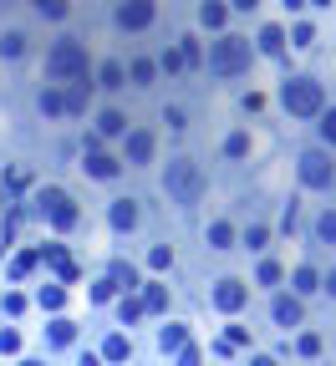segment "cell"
<instances>
[{
	"mask_svg": "<svg viewBox=\"0 0 336 366\" xmlns=\"http://www.w3.org/2000/svg\"><path fill=\"white\" fill-rule=\"evenodd\" d=\"M280 102H285L290 117H316V112H326V92H321V81H311V77H290L285 92H280Z\"/></svg>",
	"mask_w": 336,
	"mask_h": 366,
	"instance_id": "cell-1",
	"label": "cell"
},
{
	"mask_svg": "<svg viewBox=\"0 0 336 366\" xmlns=\"http://www.w3.org/2000/svg\"><path fill=\"white\" fill-rule=\"evenodd\" d=\"M250 67V41L240 36H219V41H209V72H219V77H240Z\"/></svg>",
	"mask_w": 336,
	"mask_h": 366,
	"instance_id": "cell-2",
	"label": "cell"
},
{
	"mask_svg": "<svg viewBox=\"0 0 336 366\" xmlns=\"http://www.w3.org/2000/svg\"><path fill=\"white\" fill-rule=\"evenodd\" d=\"M163 188L174 193L179 204H199V193H204V174H199V163L174 158V163H168V174H163Z\"/></svg>",
	"mask_w": 336,
	"mask_h": 366,
	"instance_id": "cell-3",
	"label": "cell"
},
{
	"mask_svg": "<svg viewBox=\"0 0 336 366\" xmlns=\"http://www.w3.org/2000/svg\"><path fill=\"white\" fill-rule=\"evenodd\" d=\"M46 72L56 81H82L87 77V51H82V41H56L51 56H46Z\"/></svg>",
	"mask_w": 336,
	"mask_h": 366,
	"instance_id": "cell-4",
	"label": "cell"
},
{
	"mask_svg": "<svg viewBox=\"0 0 336 366\" xmlns=\"http://www.w3.org/2000/svg\"><path fill=\"white\" fill-rule=\"evenodd\" d=\"M331 178H336V168L326 153H301V183L306 188H331Z\"/></svg>",
	"mask_w": 336,
	"mask_h": 366,
	"instance_id": "cell-5",
	"label": "cell"
},
{
	"mask_svg": "<svg viewBox=\"0 0 336 366\" xmlns=\"http://www.w3.org/2000/svg\"><path fill=\"white\" fill-rule=\"evenodd\" d=\"M41 209L51 214L56 229H72V224H77V209H72V199H67L61 188H46V193H41Z\"/></svg>",
	"mask_w": 336,
	"mask_h": 366,
	"instance_id": "cell-6",
	"label": "cell"
},
{
	"mask_svg": "<svg viewBox=\"0 0 336 366\" xmlns=\"http://www.w3.org/2000/svg\"><path fill=\"white\" fill-rule=\"evenodd\" d=\"M117 26L148 31V26H153V0H122V6H117Z\"/></svg>",
	"mask_w": 336,
	"mask_h": 366,
	"instance_id": "cell-7",
	"label": "cell"
},
{
	"mask_svg": "<svg viewBox=\"0 0 336 366\" xmlns=\"http://www.w3.org/2000/svg\"><path fill=\"white\" fill-rule=\"evenodd\" d=\"M245 300H250V290L240 285V280H219V290H214V306L219 311H240Z\"/></svg>",
	"mask_w": 336,
	"mask_h": 366,
	"instance_id": "cell-8",
	"label": "cell"
},
{
	"mask_svg": "<svg viewBox=\"0 0 336 366\" xmlns=\"http://www.w3.org/2000/svg\"><path fill=\"white\" fill-rule=\"evenodd\" d=\"M41 260H46L61 280H77V265H72V254L61 249V244H41Z\"/></svg>",
	"mask_w": 336,
	"mask_h": 366,
	"instance_id": "cell-9",
	"label": "cell"
},
{
	"mask_svg": "<svg viewBox=\"0 0 336 366\" xmlns=\"http://www.w3.org/2000/svg\"><path fill=\"white\" fill-rule=\"evenodd\" d=\"M128 158L133 163H148L153 158V138L148 133H128Z\"/></svg>",
	"mask_w": 336,
	"mask_h": 366,
	"instance_id": "cell-10",
	"label": "cell"
},
{
	"mask_svg": "<svg viewBox=\"0 0 336 366\" xmlns=\"http://www.w3.org/2000/svg\"><path fill=\"white\" fill-rule=\"evenodd\" d=\"M260 51H265V56H280V51H285V31H280V26H265V31H260Z\"/></svg>",
	"mask_w": 336,
	"mask_h": 366,
	"instance_id": "cell-11",
	"label": "cell"
},
{
	"mask_svg": "<svg viewBox=\"0 0 336 366\" xmlns=\"http://www.w3.org/2000/svg\"><path fill=\"white\" fill-rule=\"evenodd\" d=\"M87 174H92V178H112V174H117V158H108V153H87Z\"/></svg>",
	"mask_w": 336,
	"mask_h": 366,
	"instance_id": "cell-12",
	"label": "cell"
},
{
	"mask_svg": "<svg viewBox=\"0 0 336 366\" xmlns=\"http://www.w3.org/2000/svg\"><path fill=\"white\" fill-rule=\"evenodd\" d=\"M112 224H117V229H133V224H138V204H133V199H117V204H112Z\"/></svg>",
	"mask_w": 336,
	"mask_h": 366,
	"instance_id": "cell-13",
	"label": "cell"
},
{
	"mask_svg": "<svg viewBox=\"0 0 336 366\" xmlns=\"http://www.w3.org/2000/svg\"><path fill=\"white\" fill-rule=\"evenodd\" d=\"M276 320H280V326H301V300H276Z\"/></svg>",
	"mask_w": 336,
	"mask_h": 366,
	"instance_id": "cell-14",
	"label": "cell"
},
{
	"mask_svg": "<svg viewBox=\"0 0 336 366\" xmlns=\"http://www.w3.org/2000/svg\"><path fill=\"white\" fill-rule=\"evenodd\" d=\"M224 15H229V11L219 6V0H204V6H199V20H204L209 31H219V26H224Z\"/></svg>",
	"mask_w": 336,
	"mask_h": 366,
	"instance_id": "cell-15",
	"label": "cell"
},
{
	"mask_svg": "<svg viewBox=\"0 0 336 366\" xmlns=\"http://www.w3.org/2000/svg\"><path fill=\"white\" fill-rule=\"evenodd\" d=\"M87 97H92V81H87V77L72 81V92H67V112H82V107H87Z\"/></svg>",
	"mask_w": 336,
	"mask_h": 366,
	"instance_id": "cell-16",
	"label": "cell"
},
{
	"mask_svg": "<svg viewBox=\"0 0 336 366\" xmlns=\"http://www.w3.org/2000/svg\"><path fill=\"white\" fill-rule=\"evenodd\" d=\"M158 341H163V351H183V346H188V331H183V326H163Z\"/></svg>",
	"mask_w": 336,
	"mask_h": 366,
	"instance_id": "cell-17",
	"label": "cell"
},
{
	"mask_svg": "<svg viewBox=\"0 0 336 366\" xmlns=\"http://www.w3.org/2000/svg\"><path fill=\"white\" fill-rule=\"evenodd\" d=\"M97 133H108V138H117V133H128V117H122V112H102V122H97Z\"/></svg>",
	"mask_w": 336,
	"mask_h": 366,
	"instance_id": "cell-18",
	"label": "cell"
},
{
	"mask_svg": "<svg viewBox=\"0 0 336 366\" xmlns=\"http://www.w3.org/2000/svg\"><path fill=\"white\" fill-rule=\"evenodd\" d=\"M209 244L214 249H235V229L229 224H209Z\"/></svg>",
	"mask_w": 336,
	"mask_h": 366,
	"instance_id": "cell-19",
	"label": "cell"
},
{
	"mask_svg": "<svg viewBox=\"0 0 336 366\" xmlns=\"http://www.w3.org/2000/svg\"><path fill=\"white\" fill-rule=\"evenodd\" d=\"M102 356L108 361H128V336H108L102 341Z\"/></svg>",
	"mask_w": 336,
	"mask_h": 366,
	"instance_id": "cell-20",
	"label": "cell"
},
{
	"mask_svg": "<svg viewBox=\"0 0 336 366\" xmlns=\"http://www.w3.org/2000/svg\"><path fill=\"white\" fill-rule=\"evenodd\" d=\"M61 306H67V290H61V285H46V290H41V311H61Z\"/></svg>",
	"mask_w": 336,
	"mask_h": 366,
	"instance_id": "cell-21",
	"label": "cell"
},
{
	"mask_svg": "<svg viewBox=\"0 0 336 366\" xmlns=\"http://www.w3.org/2000/svg\"><path fill=\"white\" fill-rule=\"evenodd\" d=\"M72 336H77V326H72L67 315H56V320H51V341H56V346H67Z\"/></svg>",
	"mask_w": 336,
	"mask_h": 366,
	"instance_id": "cell-22",
	"label": "cell"
},
{
	"mask_svg": "<svg viewBox=\"0 0 336 366\" xmlns=\"http://www.w3.org/2000/svg\"><path fill=\"white\" fill-rule=\"evenodd\" d=\"M36 260H41V249H26V254H15L11 275H15V280H20V275H31V270H36Z\"/></svg>",
	"mask_w": 336,
	"mask_h": 366,
	"instance_id": "cell-23",
	"label": "cell"
},
{
	"mask_svg": "<svg viewBox=\"0 0 336 366\" xmlns=\"http://www.w3.org/2000/svg\"><path fill=\"white\" fill-rule=\"evenodd\" d=\"M296 290H301V295L321 290V280H316V270H311V265H301V270H296Z\"/></svg>",
	"mask_w": 336,
	"mask_h": 366,
	"instance_id": "cell-24",
	"label": "cell"
},
{
	"mask_svg": "<svg viewBox=\"0 0 336 366\" xmlns=\"http://www.w3.org/2000/svg\"><path fill=\"white\" fill-rule=\"evenodd\" d=\"M168 306V290L163 285H148V290H143V311H163Z\"/></svg>",
	"mask_w": 336,
	"mask_h": 366,
	"instance_id": "cell-25",
	"label": "cell"
},
{
	"mask_svg": "<svg viewBox=\"0 0 336 366\" xmlns=\"http://www.w3.org/2000/svg\"><path fill=\"white\" fill-rule=\"evenodd\" d=\"M316 234H321L326 244H336V209H326L321 219H316Z\"/></svg>",
	"mask_w": 336,
	"mask_h": 366,
	"instance_id": "cell-26",
	"label": "cell"
},
{
	"mask_svg": "<svg viewBox=\"0 0 336 366\" xmlns=\"http://www.w3.org/2000/svg\"><path fill=\"white\" fill-rule=\"evenodd\" d=\"M240 346H250V331L245 326H229L224 331V351H240Z\"/></svg>",
	"mask_w": 336,
	"mask_h": 366,
	"instance_id": "cell-27",
	"label": "cell"
},
{
	"mask_svg": "<svg viewBox=\"0 0 336 366\" xmlns=\"http://www.w3.org/2000/svg\"><path fill=\"white\" fill-rule=\"evenodd\" d=\"M108 280H112V285H128V290L138 285V275H133V265H122V260L112 265V275H108Z\"/></svg>",
	"mask_w": 336,
	"mask_h": 366,
	"instance_id": "cell-28",
	"label": "cell"
},
{
	"mask_svg": "<svg viewBox=\"0 0 336 366\" xmlns=\"http://www.w3.org/2000/svg\"><path fill=\"white\" fill-rule=\"evenodd\" d=\"M31 6H36L41 15H51V20H61V15H67V0H31Z\"/></svg>",
	"mask_w": 336,
	"mask_h": 366,
	"instance_id": "cell-29",
	"label": "cell"
},
{
	"mask_svg": "<svg viewBox=\"0 0 336 366\" xmlns=\"http://www.w3.org/2000/svg\"><path fill=\"white\" fill-rule=\"evenodd\" d=\"M20 51H26V36H0V56H20Z\"/></svg>",
	"mask_w": 336,
	"mask_h": 366,
	"instance_id": "cell-30",
	"label": "cell"
},
{
	"mask_svg": "<svg viewBox=\"0 0 336 366\" xmlns=\"http://www.w3.org/2000/svg\"><path fill=\"white\" fill-rule=\"evenodd\" d=\"M117 315H122V326H133V320L143 315V300H133V295H128V300L117 306Z\"/></svg>",
	"mask_w": 336,
	"mask_h": 366,
	"instance_id": "cell-31",
	"label": "cell"
},
{
	"mask_svg": "<svg viewBox=\"0 0 336 366\" xmlns=\"http://www.w3.org/2000/svg\"><path fill=\"white\" fill-rule=\"evenodd\" d=\"M224 153H229V158H245V153H250V138H245V133H229Z\"/></svg>",
	"mask_w": 336,
	"mask_h": 366,
	"instance_id": "cell-32",
	"label": "cell"
},
{
	"mask_svg": "<svg viewBox=\"0 0 336 366\" xmlns=\"http://www.w3.org/2000/svg\"><path fill=\"white\" fill-rule=\"evenodd\" d=\"M102 87H128V81H122V67H117V61H108V67H102Z\"/></svg>",
	"mask_w": 336,
	"mask_h": 366,
	"instance_id": "cell-33",
	"label": "cell"
},
{
	"mask_svg": "<svg viewBox=\"0 0 336 366\" xmlns=\"http://www.w3.org/2000/svg\"><path fill=\"white\" fill-rule=\"evenodd\" d=\"M41 112H67V97L61 92H41Z\"/></svg>",
	"mask_w": 336,
	"mask_h": 366,
	"instance_id": "cell-34",
	"label": "cell"
},
{
	"mask_svg": "<svg viewBox=\"0 0 336 366\" xmlns=\"http://www.w3.org/2000/svg\"><path fill=\"white\" fill-rule=\"evenodd\" d=\"M133 81H138V87H148V81H153V61H133Z\"/></svg>",
	"mask_w": 336,
	"mask_h": 366,
	"instance_id": "cell-35",
	"label": "cell"
},
{
	"mask_svg": "<svg viewBox=\"0 0 336 366\" xmlns=\"http://www.w3.org/2000/svg\"><path fill=\"white\" fill-rule=\"evenodd\" d=\"M260 285H280V265H276V260L260 265Z\"/></svg>",
	"mask_w": 336,
	"mask_h": 366,
	"instance_id": "cell-36",
	"label": "cell"
},
{
	"mask_svg": "<svg viewBox=\"0 0 336 366\" xmlns=\"http://www.w3.org/2000/svg\"><path fill=\"white\" fill-rule=\"evenodd\" d=\"M148 265H153V270H168V265H174V249H163V244H158V249L148 254Z\"/></svg>",
	"mask_w": 336,
	"mask_h": 366,
	"instance_id": "cell-37",
	"label": "cell"
},
{
	"mask_svg": "<svg viewBox=\"0 0 336 366\" xmlns=\"http://www.w3.org/2000/svg\"><path fill=\"white\" fill-rule=\"evenodd\" d=\"M0 351L15 356V351H20V331H0Z\"/></svg>",
	"mask_w": 336,
	"mask_h": 366,
	"instance_id": "cell-38",
	"label": "cell"
},
{
	"mask_svg": "<svg viewBox=\"0 0 336 366\" xmlns=\"http://www.w3.org/2000/svg\"><path fill=\"white\" fill-rule=\"evenodd\" d=\"M321 138L336 148V112H321Z\"/></svg>",
	"mask_w": 336,
	"mask_h": 366,
	"instance_id": "cell-39",
	"label": "cell"
},
{
	"mask_svg": "<svg viewBox=\"0 0 336 366\" xmlns=\"http://www.w3.org/2000/svg\"><path fill=\"white\" fill-rule=\"evenodd\" d=\"M179 366H204V356H199L194 346H183V351H179Z\"/></svg>",
	"mask_w": 336,
	"mask_h": 366,
	"instance_id": "cell-40",
	"label": "cell"
},
{
	"mask_svg": "<svg viewBox=\"0 0 336 366\" xmlns=\"http://www.w3.org/2000/svg\"><path fill=\"white\" fill-rule=\"evenodd\" d=\"M245 244H250V249H260V244H265V229H260V224H250V234H245Z\"/></svg>",
	"mask_w": 336,
	"mask_h": 366,
	"instance_id": "cell-41",
	"label": "cell"
},
{
	"mask_svg": "<svg viewBox=\"0 0 336 366\" xmlns=\"http://www.w3.org/2000/svg\"><path fill=\"white\" fill-rule=\"evenodd\" d=\"M321 351V336H301V356H316Z\"/></svg>",
	"mask_w": 336,
	"mask_h": 366,
	"instance_id": "cell-42",
	"label": "cell"
},
{
	"mask_svg": "<svg viewBox=\"0 0 336 366\" xmlns=\"http://www.w3.org/2000/svg\"><path fill=\"white\" fill-rule=\"evenodd\" d=\"M6 311L20 315V311H26V295H15V290H11V295H6Z\"/></svg>",
	"mask_w": 336,
	"mask_h": 366,
	"instance_id": "cell-43",
	"label": "cell"
},
{
	"mask_svg": "<svg viewBox=\"0 0 336 366\" xmlns=\"http://www.w3.org/2000/svg\"><path fill=\"white\" fill-rule=\"evenodd\" d=\"M112 290H117L112 280H102V285H92V300H112Z\"/></svg>",
	"mask_w": 336,
	"mask_h": 366,
	"instance_id": "cell-44",
	"label": "cell"
},
{
	"mask_svg": "<svg viewBox=\"0 0 336 366\" xmlns=\"http://www.w3.org/2000/svg\"><path fill=\"white\" fill-rule=\"evenodd\" d=\"M260 6V0H235V11H255Z\"/></svg>",
	"mask_w": 336,
	"mask_h": 366,
	"instance_id": "cell-45",
	"label": "cell"
},
{
	"mask_svg": "<svg viewBox=\"0 0 336 366\" xmlns=\"http://www.w3.org/2000/svg\"><path fill=\"white\" fill-rule=\"evenodd\" d=\"M250 366H276V356H255V361H250Z\"/></svg>",
	"mask_w": 336,
	"mask_h": 366,
	"instance_id": "cell-46",
	"label": "cell"
},
{
	"mask_svg": "<svg viewBox=\"0 0 336 366\" xmlns=\"http://www.w3.org/2000/svg\"><path fill=\"white\" fill-rule=\"evenodd\" d=\"M326 290H331V295H336V270H331V275H326Z\"/></svg>",
	"mask_w": 336,
	"mask_h": 366,
	"instance_id": "cell-47",
	"label": "cell"
},
{
	"mask_svg": "<svg viewBox=\"0 0 336 366\" xmlns=\"http://www.w3.org/2000/svg\"><path fill=\"white\" fill-rule=\"evenodd\" d=\"M301 6H306V0H285V11H301Z\"/></svg>",
	"mask_w": 336,
	"mask_h": 366,
	"instance_id": "cell-48",
	"label": "cell"
},
{
	"mask_svg": "<svg viewBox=\"0 0 336 366\" xmlns=\"http://www.w3.org/2000/svg\"><path fill=\"white\" fill-rule=\"evenodd\" d=\"M82 366H102V361H97V356H82Z\"/></svg>",
	"mask_w": 336,
	"mask_h": 366,
	"instance_id": "cell-49",
	"label": "cell"
},
{
	"mask_svg": "<svg viewBox=\"0 0 336 366\" xmlns=\"http://www.w3.org/2000/svg\"><path fill=\"white\" fill-rule=\"evenodd\" d=\"M311 6H331V0H311Z\"/></svg>",
	"mask_w": 336,
	"mask_h": 366,
	"instance_id": "cell-50",
	"label": "cell"
},
{
	"mask_svg": "<svg viewBox=\"0 0 336 366\" xmlns=\"http://www.w3.org/2000/svg\"><path fill=\"white\" fill-rule=\"evenodd\" d=\"M26 366H41V361H26Z\"/></svg>",
	"mask_w": 336,
	"mask_h": 366,
	"instance_id": "cell-51",
	"label": "cell"
}]
</instances>
